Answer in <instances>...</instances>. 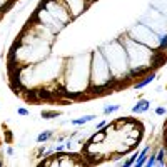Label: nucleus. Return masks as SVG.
I'll return each mask as SVG.
<instances>
[{
	"mask_svg": "<svg viewBox=\"0 0 167 167\" xmlns=\"http://www.w3.org/2000/svg\"><path fill=\"white\" fill-rule=\"evenodd\" d=\"M150 70V65H142V67H134V69L129 72V75H127V79H139L142 74H145V72H149Z\"/></svg>",
	"mask_w": 167,
	"mask_h": 167,
	"instance_id": "nucleus-1",
	"label": "nucleus"
},
{
	"mask_svg": "<svg viewBox=\"0 0 167 167\" xmlns=\"http://www.w3.org/2000/svg\"><path fill=\"white\" fill-rule=\"evenodd\" d=\"M149 107H150V102H147V100H139V102L132 107V112H134V114H142V112L149 110Z\"/></svg>",
	"mask_w": 167,
	"mask_h": 167,
	"instance_id": "nucleus-2",
	"label": "nucleus"
},
{
	"mask_svg": "<svg viewBox=\"0 0 167 167\" xmlns=\"http://www.w3.org/2000/svg\"><path fill=\"white\" fill-rule=\"evenodd\" d=\"M147 152H149V147H145L142 152H140V155H137V159H135V167H140V166H144L145 160H147Z\"/></svg>",
	"mask_w": 167,
	"mask_h": 167,
	"instance_id": "nucleus-3",
	"label": "nucleus"
},
{
	"mask_svg": "<svg viewBox=\"0 0 167 167\" xmlns=\"http://www.w3.org/2000/svg\"><path fill=\"white\" fill-rule=\"evenodd\" d=\"M154 80H155V75L150 74V75H147L144 80H140V82L135 84V89H142V87H145V85H149L150 82H154Z\"/></svg>",
	"mask_w": 167,
	"mask_h": 167,
	"instance_id": "nucleus-4",
	"label": "nucleus"
},
{
	"mask_svg": "<svg viewBox=\"0 0 167 167\" xmlns=\"http://www.w3.org/2000/svg\"><path fill=\"white\" fill-rule=\"evenodd\" d=\"M94 119H95V115H85V117H80V119L72 121V124H74V125H84V124H87V122L94 121Z\"/></svg>",
	"mask_w": 167,
	"mask_h": 167,
	"instance_id": "nucleus-5",
	"label": "nucleus"
},
{
	"mask_svg": "<svg viewBox=\"0 0 167 167\" xmlns=\"http://www.w3.org/2000/svg\"><path fill=\"white\" fill-rule=\"evenodd\" d=\"M52 137V130H47V132H42L40 135L37 137V140L38 142H45V140H49Z\"/></svg>",
	"mask_w": 167,
	"mask_h": 167,
	"instance_id": "nucleus-6",
	"label": "nucleus"
},
{
	"mask_svg": "<svg viewBox=\"0 0 167 167\" xmlns=\"http://www.w3.org/2000/svg\"><path fill=\"white\" fill-rule=\"evenodd\" d=\"M119 110V105H107L104 109V114H112V112H117Z\"/></svg>",
	"mask_w": 167,
	"mask_h": 167,
	"instance_id": "nucleus-7",
	"label": "nucleus"
},
{
	"mask_svg": "<svg viewBox=\"0 0 167 167\" xmlns=\"http://www.w3.org/2000/svg\"><path fill=\"white\" fill-rule=\"evenodd\" d=\"M42 117L44 119H52V117H57V112H42Z\"/></svg>",
	"mask_w": 167,
	"mask_h": 167,
	"instance_id": "nucleus-8",
	"label": "nucleus"
},
{
	"mask_svg": "<svg viewBox=\"0 0 167 167\" xmlns=\"http://www.w3.org/2000/svg\"><path fill=\"white\" fill-rule=\"evenodd\" d=\"M155 114H157V115H164V114H166V107H157V109H155Z\"/></svg>",
	"mask_w": 167,
	"mask_h": 167,
	"instance_id": "nucleus-9",
	"label": "nucleus"
},
{
	"mask_svg": "<svg viewBox=\"0 0 167 167\" xmlns=\"http://www.w3.org/2000/svg\"><path fill=\"white\" fill-rule=\"evenodd\" d=\"M17 114H20V115H28V110L27 109H17Z\"/></svg>",
	"mask_w": 167,
	"mask_h": 167,
	"instance_id": "nucleus-10",
	"label": "nucleus"
}]
</instances>
